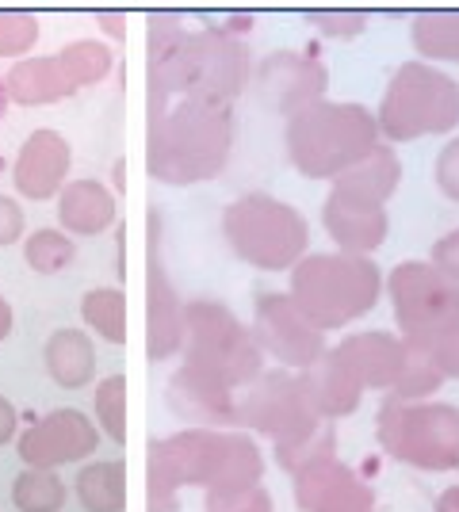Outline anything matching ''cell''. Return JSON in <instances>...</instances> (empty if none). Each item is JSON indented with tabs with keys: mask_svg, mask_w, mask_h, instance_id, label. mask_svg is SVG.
I'll return each instance as SVG.
<instances>
[{
	"mask_svg": "<svg viewBox=\"0 0 459 512\" xmlns=\"http://www.w3.org/2000/svg\"><path fill=\"white\" fill-rule=\"evenodd\" d=\"M12 505L20 512H58L66 505V482L54 470H23L12 482Z\"/></svg>",
	"mask_w": 459,
	"mask_h": 512,
	"instance_id": "27",
	"label": "cell"
},
{
	"mask_svg": "<svg viewBox=\"0 0 459 512\" xmlns=\"http://www.w3.org/2000/svg\"><path fill=\"white\" fill-rule=\"evenodd\" d=\"M96 425L108 440L127 444V375H108L96 386Z\"/></svg>",
	"mask_w": 459,
	"mask_h": 512,
	"instance_id": "29",
	"label": "cell"
},
{
	"mask_svg": "<svg viewBox=\"0 0 459 512\" xmlns=\"http://www.w3.org/2000/svg\"><path fill=\"white\" fill-rule=\"evenodd\" d=\"M295 505L303 512H375L372 490L333 455L295 474Z\"/></svg>",
	"mask_w": 459,
	"mask_h": 512,
	"instance_id": "14",
	"label": "cell"
},
{
	"mask_svg": "<svg viewBox=\"0 0 459 512\" xmlns=\"http://www.w3.org/2000/svg\"><path fill=\"white\" fill-rule=\"evenodd\" d=\"M4 100H8V96H4V85H0V115H4Z\"/></svg>",
	"mask_w": 459,
	"mask_h": 512,
	"instance_id": "45",
	"label": "cell"
},
{
	"mask_svg": "<svg viewBox=\"0 0 459 512\" xmlns=\"http://www.w3.org/2000/svg\"><path fill=\"white\" fill-rule=\"evenodd\" d=\"M437 184L444 195L459 199V138L452 146H444L437 157Z\"/></svg>",
	"mask_w": 459,
	"mask_h": 512,
	"instance_id": "37",
	"label": "cell"
},
{
	"mask_svg": "<svg viewBox=\"0 0 459 512\" xmlns=\"http://www.w3.org/2000/svg\"><path fill=\"white\" fill-rule=\"evenodd\" d=\"M12 325H16V318H12V306H8V299L0 295V341L12 333Z\"/></svg>",
	"mask_w": 459,
	"mask_h": 512,
	"instance_id": "43",
	"label": "cell"
},
{
	"mask_svg": "<svg viewBox=\"0 0 459 512\" xmlns=\"http://www.w3.org/2000/svg\"><path fill=\"white\" fill-rule=\"evenodd\" d=\"M100 448V428L81 409H58L20 436V459L31 470H58L81 463Z\"/></svg>",
	"mask_w": 459,
	"mask_h": 512,
	"instance_id": "12",
	"label": "cell"
},
{
	"mask_svg": "<svg viewBox=\"0 0 459 512\" xmlns=\"http://www.w3.org/2000/svg\"><path fill=\"white\" fill-rule=\"evenodd\" d=\"M73 88L77 85L66 73V65L58 62V54L12 65V73H8V92L20 104H54V100H66Z\"/></svg>",
	"mask_w": 459,
	"mask_h": 512,
	"instance_id": "22",
	"label": "cell"
},
{
	"mask_svg": "<svg viewBox=\"0 0 459 512\" xmlns=\"http://www.w3.org/2000/svg\"><path fill=\"white\" fill-rule=\"evenodd\" d=\"M222 230L241 260L268 272L291 268L306 253L303 214L272 195H241L222 214Z\"/></svg>",
	"mask_w": 459,
	"mask_h": 512,
	"instance_id": "6",
	"label": "cell"
},
{
	"mask_svg": "<svg viewBox=\"0 0 459 512\" xmlns=\"http://www.w3.org/2000/svg\"><path fill=\"white\" fill-rule=\"evenodd\" d=\"M440 383H444V375L433 367V360H429L425 352L410 348L406 371H402V379H398V386H394L391 394H394V398H406V402H421V398H429Z\"/></svg>",
	"mask_w": 459,
	"mask_h": 512,
	"instance_id": "33",
	"label": "cell"
},
{
	"mask_svg": "<svg viewBox=\"0 0 459 512\" xmlns=\"http://www.w3.org/2000/svg\"><path fill=\"white\" fill-rule=\"evenodd\" d=\"M337 448V436H333V428L329 425H318L314 432H306L299 440H287V444H276V463L287 470V474H299L306 470L310 463H318V459H329Z\"/></svg>",
	"mask_w": 459,
	"mask_h": 512,
	"instance_id": "30",
	"label": "cell"
},
{
	"mask_svg": "<svg viewBox=\"0 0 459 512\" xmlns=\"http://www.w3.org/2000/svg\"><path fill=\"white\" fill-rule=\"evenodd\" d=\"M414 43L429 58L459 62V12H425L414 23Z\"/></svg>",
	"mask_w": 459,
	"mask_h": 512,
	"instance_id": "28",
	"label": "cell"
},
{
	"mask_svg": "<svg viewBox=\"0 0 459 512\" xmlns=\"http://www.w3.org/2000/svg\"><path fill=\"white\" fill-rule=\"evenodd\" d=\"M253 337L264 352H272L284 367H295V371H310L326 356L322 329L291 302V295H261L257 299V333Z\"/></svg>",
	"mask_w": 459,
	"mask_h": 512,
	"instance_id": "11",
	"label": "cell"
},
{
	"mask_svg": "<svg viewBox=\"0 0 459 512\" xmlns=\"http://www.w3.org/2000/svg\"><path fill=\"white\" fill-rule=\"evenodd\" d=\"M310 23H318V27L329 31L333 39H352V35L364 27V16H360V12H356V16H352V12H322V16L314 12Z\"/></svg>",
	"mask_w": 459,
	"mask_h": 512,
	"instance_id": "38",
	"label": "cell"
},
{
	"mask_svg": "<svg viewBox=\"0 0 459 512\" xmlns=\"http://www.w3.org/2000/svg\"><path fill=\"white\" fill-rule=\"evenodd\" d=\"M100 27H104V31H115V35H111V39H123V16H119V12H111V16H100Z\"/></svg>",
	"mask_w": 459,
	"mask_h": 512,
	"instance_id": "44",
	"label": "cell"
},
{
	"mask_svg": "<svg viewBox=\"0 0 459 512\" xmlns=\"http://www.w3.org/2000/svg\"><path fill=\"white\" fill-rule=\"evenodd\" d=\"M333 352L349 363L364 390H394L402 371H406V360H410V344L383 333V329L345 337Z\"/></svg>",
	"mask_w": 459,
	"mask_h": 512,
	"instance_id": "15",
	"label": "cell"
},
{
	"mask_svg": "<svg viewBox=\"0 0 459 512\" xmlns=\"http://www.w3.org/2000/svg\"><path fill=\"white\" fill-rule=\"evenodd\" d=\"M425 356L433 360V367H437L444 379H459V325L452 333H444L437 344H429Z\"/></svg>",
	"mask_w": 459,
	"mask_h": 512,
	"instance_id": "36",
	"label": "cell"
},
{
	"mask_svg": "<svg viewBox=\"0 0 459 512\" xmlns=\"http://www.w3.org/2000/svg\"><path fill=\"white\" fill-rule=\"evenodd\" d=\"M16 425H20V417H16V406L8 402V398H0V448L16 436Z\"/></svg>",
	"mask_w": 459,
	"mask_h": 512,
	"instance_id": "41",
	"label": "cell"
},
{
	"mask_svg": "<svg viewBox=\"0 0 459 512\" xmlns=\"http://www.w3.org/2000/svg\"><path fill=\"white\" fill-rule=\"evenodd\" d=\"M58 218L66 222V230L77 234H104L115 222V199L100 180H73L69 188H62Z\"/></svg>",
	"mask_w": 459,
	"mask_h": 512,
	"instance_id": "21",
	"label": "cell"
},
{
	"mask_svg": "<svg viewBox=\"0 0 459 512\" xmlns=\"http://www.w3.org/2000/svg\"><path fill=\"white\" fill-rule=\"evenodd\" d=\"M306 386V398H310V406L314 413L322 417V421H333V417H345L352 409L360 406V394H364V386L360 379L352 375V367L337 352H326L322 360L314 363L310 371L299 375Z\"/></svg>",
	"mask_w": 459,
	"mask_h": 512,
	"instance_id": "18",
	"label": "cell"
},
{
	"mask_svg": "<svg viewBox=\"0 0 459 512\" xmlns=\"http://www.w3.org/2000/svg\"><path fill=\"white\" fill-rule=\"evenodd\" d=\"M184 318H188V337H184L188 367L219 379L230 390L261 379V344H257L253 333H245L238 321L230 318L226 306H219V302H192V306H184Z\"/></svg>",
	"mask_w": 459,
	"mask_h": 512,
	"instance_id": "7",
	"label": "cell"
},
{
	"mask_svg": "<svg viewBox=\"0 0 459 512\" xmlns=\"http://www.w3.org/2000/svg\"><path fill=\"white\" fill-rule=\"evenodd\" d=\"M23 253H27V264L35 272L54 276V272H62V268H69L77 260V245L66 234H58V230H39V234L27 237Z\"/></svg>",
	"mask_w": 459,
	"mask_h": 512,
	"instance_id": "31",
	"label": "cell"
},
{
	"mask_svg": "<svg viewBox=\"0 0 459 512\" xmlns=\"http://www.w3.org/2000/svg\"><path fill=\"white\" fill-rule=\"evenodd\" d=\"M379 444L398 463L417 470L459 467V409L444 402H406L387 398L379 406Z\"/></svg>",
	"mask_w": 459,
	"mask_h": 512,
	"instance_id": "5",
	"label": "cell"
},
{
	"mask_svg": "<svg viewBox=\"0 0 459 512\" xmlns=\"http://www.w3.org/2000/svg\"><path fill=\"white\" fill-rule=\"evenodd\" d=\"M69 172V146L58 130H35L16 157V188L27 199H50Z\"/></svg>",
	"mask_w": 459,
	"mask_h": 512,
	"instance_id": "16",
	"label": "cell"
},
{
	"mask_svg": "<svg viewBox=\"0 0 459 512\" xmlns=\"http://www.w3.org/2000/svg\"><path fill=\"white\" fill-rule=\"evenodd\" d=\"M433 260H437V268L444 276L459 279V230L448 237H440L437 249H433Z\"/></svg>",
	"mask_w": 459,
	"mask_h": 512,
	"instance_id": "40",
	"label": "cell"
},
{
	"mask_svg": "<svg viewBox=\"0 0 459 512\" xmlns=\"http://www.w3.org/2000/svg\"><path fill=\"white\" fill-rule=\"evenodd\" d=\"M81 314L85 321L111 344L127 341V299L119 287H96L81 299Z\"/></svg>",
	"mask_w": 459,
	"mask_h": 512,
	"instance_id": "26",
	"label": "cell"
},
{
	"mask_svg": "<svg viewBox=\"0 0 459 512\" xmlns=\"http://www.w3.org/2000/svg\"><path fill=\"white\" fill-rule=\"evenodd\" d=\"M58 62L66 65L73 85H92V81L108 77L111 54H108V46H100V43H73L58 54Z\"/></svg>",
	"mask_w": 459,
	"mask_h": 512,
	"instance_id": "32",
	"label": "cell"
},
{
	"mask_svg": "<svg viewBox=\"0 0 459 512\" xmlns=\"http://www.w3.org/2000/svg\"><path fill=\"white\" fill-rule=\"evenodd\" d=\"M459 123V85L429 65H402L383 96L379 127L391 138H417Z\"/></svg>",
	"mask_w": 459,
	"mask_h": 512,
	"instance_id": "9",
	"label": "cell"
},
{
	"mask_svg": "<svg viewBox=\"0 0 459 512\" xmlns=\"http://www.w3.org/2000/svg\"><path fill=\"white\" fill-rule=\"evenodd\" d=\"M43 360L50 379L58 386H66V390H77V386H85L96 375V348H92V341L81 329H58L46 341Z\"/></svg>",
	"mask_w": 459,
	"mask_h": 512,
	"instance_id": "23",
	"label": "cell"
},
{
	"mask_svg": "<svg viewBox=\"0 0 459 512\" xmlns=\"http://www.w3.org/2000/svg\"><path fill=\"white\" fill-rule=\"evenodd\" d=\"M238 425L241 432H261L276 444H287L314 432L322 417L310 406L303 379H291L287 371H268L238 398Z\"/></svg>",
	"mask_w": 459,
	"mask_h": 512,
	"instance_id": "10",
	"label": "cell"
},
{
	"mask_svg": "<svg viewBox=\"0 0 459 512\" xmlns=\"http://www.w3.org/2000/svg\"><path fill=\"white\" fill-rule=\"evenodd\" d=\"M261 451L245 432L184 428L150 444V512H173L184 486L211 493H241L261 486Z\"/></svg>",
	"mask_w": 459,
	"mask_h": 512,
	"instance_id": "1",
	"label": "cell"
},
{
	"mask_svg": "<svg viewBox=\"0 0 459 512\" xmlns=\"http://www.w3.org/2000/svg\"><path fill=\"white\" fill-rule=\"evenodd\" d=\"M398 184V161H394L391 150H375L368 161H360L352 172H345L337 180V192L352 195L360 203H372V207H383V199L394 192Z\"/></svg>",
	"mask_w": 459,
	"mask_h": 512,
	"instance_id": "25",
	"label": "cell"
},
{
	"mask_svg": "<svg viewBox=\"0 0 459 512\" xmlns=\"http://www.w3.org/2000/svg\"><path fill=\"white\" fill-rule=\"evenodd\" d=\"M165 402L173 409L180 421L199 428H230V432H241L238 425V398L234 390L211 375H203L196 367H180L169 386H165Z\"/></svg>",
	"mask_w": 459,
	"mask_h": 512,
	"instance_id": "13",
	"label": "cell"
},
{
	"mask_svg": "<svg viewBox=\"0 0 459 512\" xmlns=\"http://www.w3.org/2000/svg\"><path fill=\"white\" fill-rule=\"evenodd\" d=\"M188 337V318H184V306L176 299V291L165 279V268L157 260V249L150 256V356L153 360H165L184 348Z\"/></svg>",
	"mask_w": 459,
	"mask_h": 512,
	"instance_id": "20",
	"label": "cell"
},
{
	"mask_svg": "<svg viewBox=\"0 0 459 512\" xmlns=\"http://www.w3.org/2000/svg\"><path fill=\"white\" fill-rule=\"evenodd\" d=\"M383 291V279L368 256L326 253L306 256L291 276V302L314 321L322 333L341 329L352 318L368 314Z\"/></svg>",
	"mask_w": 459,
	"mask_h": 512,
	"instance_id": "4",
	"label": "cell"
},
{
	"mask_svg": "<svg viewBox=\"0 0 459 512\" xmlns=\"http://www.w3.org/2000/svg\"><path fill=\"white\" fill-rule=\"evenodd\" d=\"M77 501L85 505V512L127 509V463L123 459L85 463L77 474Z\"/></svg>",
	"mask_w": 459,
	"mask_h": 512,
	"instance_id": "24",
	"label": "cell"
},
{
	"mask_svg": "<svg viewBox=\"0 0 459 512\" xmlns=\"http://www.w3.org/2000/svg\"><path fill=\"white\" fill-rule=\"evenodd\" d=\"M379 127L360 104H310L287 127V153L306 176H345L379 146Z\"/></svg>",
	"mask_w": 459,
	"mask_h": 512,
	"instance_id": "3",
	"label": "cell"
},
{
	"mask_svg": "<svg viewBox=\"0 0 459 512\" xmlns=\"http://www.w3.org/2000/svg\"><path fill=\"white\" fill-rule=\"evenodd\" d=\"M394 318L406 344L425 352L459 325V279L444 276L437 264H398L391 272Z\"/></svg>",
	"mask_w": 459,
	"mask_h": 512,
	"instance_id": "8",
	"label": "cell"
},
{
	"mask_svg": "<svg viewBox=\"0 0 459 512\" xmlns=\"http://www.w3.org/2000/svg\"><path fill=\"white\" fill-rule=\"evenodd\" d=\"M433 512H459V486L440 493V501H437V509Z\"/></svg>",
	"mask_w": 459,
	"mask_h": 512,
	"instance_id": "42",
	"label": "cell"
},
{
	"mask_svg": "<svg viewBox=\"0 0 459 512\" xmlns=\"http://www.w3.org/2000/svg\"><path fill=\"white\" fill-rule=\"evenodd\" d=\"M326 230L337 237L341 249L368 253V249H375L387 237V214H383V207L360 203V199H352V195L333 188L326 203Z\"/></svg>",
	"mask_w": 459,
	"mask_h": 512,
	"instance_id": "19",
	"label": "cell"
},
{
	"mask_svg": "<svg viewBox=\"0 0 459 512\" xmlns=\"http://www.w3.org/2000/svg\"><path fill=\"white\" fill-rule=\"evenodd\" d=\"M23 234V211L16 199L0 195V245H12Z\"/></svg>",
	"mask_w": 459,
	"mask_h": 512,
	"instance_id": "39",
	"label": "cell"
},
{
	"mask_svg": "<svg viewBox=\"0 0 459 512\" xmlns=\"http://www.w3.org/2000/svg\"><path fill=\"white\" fill-rule=\"evenodd\" d=\"M234 142V115L222 100L188 96L169 115H153L150 172L169 184H192L226 165Z\"/></svg>",
	"mask_w": 459,
	"mask_h": 512,
	"instance_id": "2",
	"label": "cell"
},
{
	"mask_svg": "<svg viewBox=\"0 0 459 512\" xmlns=\"http://www.w3.org/2000/svg\"><path fill=\"white\" fill-rule=\"evenodd\" d=\"M261 88L276 107L303 111V107L318 104V96L326 92V69L306 62L299 54H272L261 65Z\"/></svg>",
	"mask_w": 459,
	"mask_h": 512,
	"instance_id": "17",
	"label": "cell"
},
{
	"mask_svg": "<svg viewBox=\"0 0 459 512\" xmlns=\"http://www.w3.org/2000/svg\"><path fill=\"white\" fill-rule=\"evenodd\" d=\"M207 512H272V497L264 493V486H253V490L241 493H211Z\"/></svg>",
	"mask_w": 459,
	"mask_h": 512,
	"instance_id": "35",
	"label": "cell"
},
{
	"mask_svg": "<svg viewBox=\"0 0 459 512\" xmlns=\"http://www.w3.org/2000/svg\"><path fill=\"white\" fill-rule=\"evenodd\" d=\"M39 39V23L27 12H0V54H20Z\"/></svg>",
	"mask_w": 459,
	"mask_h": 512,
	"instance_id": "34",
	"label": "cell"
}]
</instances>
